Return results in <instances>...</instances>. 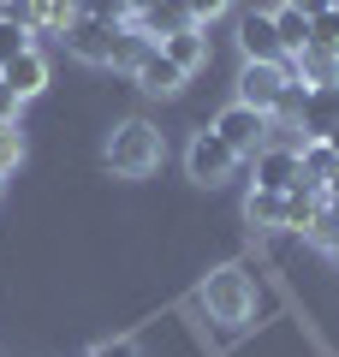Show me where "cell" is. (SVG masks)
<instances>
[{
    "label": "cell",
    "instance_id": "27",
    "mask_svg": "<svg viewBox=\"0 0 339 357\" xmlns=\"http://www.w3.org/2000/svg\"><path fill=\"white\" fill-rule=\"evenodd\" d=\"M286 6H298L303 18H315V13H327V6H333V0H286Z\"/></svg>",
    "mask_w": 339,
    "mask_h": 357
},
{
    "label": "cell",
    "instance_id": "19",
    "mask_svg": "<svg viewBox=\"0 0 339 357\" xmlns=\"http://www.w3.org/2000/svg\"><path fill=\"white\" fill-rule=\"evenodd\" d=\"M298 167H303V185H315V191H322L327 178H333L339 155L327 149V143H303V149H298Z\"/></svg>",
    "mask_w": 339,
    "mask_h": 357
},
{
    "label": "cell",
    "instance_id": "5",
    "mask_svg": "<svg viewBox=\"0 0 339 357\" xmlns=\"http://www.w3.org/2000/svg\"><path fill=\"white\" fill-rule=\"evenodd\" d=\"M286 84H292V60H280V66L244 60V72H239V102L256 107V114H274V107H280V89H286Z\"/></svg>",
    "mask_w": 339,
    "mask_h": 357
},
{
    "label": "cell",
    "instance_id": "28",
    "mask_svg": "<svg viewBox=\"0 0 339 357\" xmlns=\"http://www.w3.org/2000/svg\"><path fill=\"white\" fill-rule=\"evenodd\" d=\"M322 143H327V149H333V155H339V126H333V131H327V137H322Z\"/></svg>",
    "mask_w": 339,
    "mask_h": 357
},
{
    "label": "cell",
    "instance_id": "10",
    "mask_svg": "<svg viewBox=\"0 0 339 357\" xmlns=\"http://www.w3.org/2000/svg\"><path fill=\"white\" fill-rule=\"evenodd\" d=\"M0 84L13 89L18 102L42 96V89H48V54H42V48H24L18 60H6V66H0Z\"/></svg>",
    "mask_w": 339,
    "mask_h": 357
},
{
    "label": "cell",
    "instance_id": "14",
    "mask_svg": "<svg viewBox=\"0 0 339 357\" xmlns=\"http://www.w3.org/2000/svg\"><path fill=\"white\" fill-rule=\"evenodd\" d=\"M244 220H250L256 232H286V191H256L244 197Z\"/></svg>",
    "mask_w": 339,
    "mask_h": 357
},
{
    "label": "cell",
    "instance_id": "17",
    "mask_svg": "<svg viewBox=\"0 0 339 357\" xmlns=\"http://www.w3.org/2000/svg\"><path fill=\"white\" fill-rule=\"evenodd\" d=\"M155 48V42L149 36H143V30L137 24H126V30H119V36H113V72H137V66H143V54H149Z\"/></svg>",
    "mask_w": 339,
    "mask_h": 357
},
{
    "label": "cell",
    "instance_id": "9",
    "mask_svg": "<svg viewBox=\"0 0 339 357\" xmlns=\"http://www.w3.org/2000/svg\"><path fill=\"white\" fill-rule=\"evenodd\" d=\"M239 54H244V60H268V66L292 60V54L280 48L274 18H268V13H244V18H239Z\"/></svg>",
    "mask_w": 339,
    "mask_h": 357
},
{
    "label": "cell",
    "instance_id": "21",
    "mask_svg": "<svg viewBox=\"0 0 339 357\" xmlns=\"http://www.w3.org/2000/svg\"><path fill=\"white\" fill-rule=\"evenodd\" d=\"M77 13L96 18V24H137V13H131V0H77Z\"/></svg>",
    "mask_w": 339,
    "mask_h": 357
},
{
    "label": "cell",
    "instance_id": "8",
    "mask_svg": "<svg viewBox=\"0 0 339 357\" xmlns=\"http://www.w3.org/2000/svg\"><path fill=\"white\" fill-rule=\"evenodd\" d=\"M333 126H339V84H310V96H303V119H298L303 143H322Z\"/></svg>",
    "mask_w": 339,
    "mask_h": 357
},
{
    "label": "cell",
    "instance_id": "2",
    "mask_svg": "<svg viewBox=\"0 0 339 357\" xmlns=\"http://www.w3.org/2000/svg\"><path fill=\"white\" fill-rule=\"evenodd\" d=\"M202 310H209V321H220V328H244L256 310V286L250 274H244L239 262H226V268H209V280H202Z\"/></svg>",
    "mask_w": 339,
    "mask_h": 357
},
{
    "label": "cell",
    "instance_id": "26",
    "mask_svg": "<svg viewBox=\"0 0 339 357\" xmlns=\"http://www.w3.org/2000/svg\"><path fill=\"white\" fill-rule=\"evenodd\" d=\"M18 107H24V102H18V96H13V89H6V84H0V119H18Z\"/></svg>",
    "mask_w": 339,
    "mask_h": 357
},
{
    "label": "cell",
    "instance_id": "4",
    "mask_svg": "<svg viewBox=\"0 0 339 357\" xmlns=\"http://www.w3.org/2000/svg\"><path fill=\"white\" fill-rule=\"evenodd\" d=\"M239 167H244V161L226 149L214 131H197V137H190V149H185V173L197 178V185H209V191H214V185H226Z\"/></svg>",
    "mask_w": 339,
    "mask_h": 357
},
{
    "label": "cell",
    "instance_id": "22",
    "mask_svg": "<svg viewBox=\"0 0 339 357\" xmlns=\"http://www.w3.org/2000/svg\"><path fill=\"white\" fill-rule=\"evenodd\" d=\"M24 48H36V36H30V30L18 24V18H6V13H0V66H6V60H18Z\"/></svg>",
    "mask_w": 339,
    "mask_h": 357
},
{
    "label": "cell",
    "instance_id": "29",
    "mask_svg": "<svg viewBox=\"0 0 339 357\" xmlns=\"http://www.w3.org/2000/svg\"><path fill=\"white\" fill-rule=\"evenodd\" d=\"M149 6H155V0H131V13H149Z\"/></svg>",
    "mask_w": 339,
    "mask_h": 357
},
{
    "label": "cell",
    "instance_id": "31",
    "mask_svg": "<svg viewBox=\"0 0 339 357\" xmlns=\"http://www.w3.org/2000/svg\"><path fill=\"white\" fill-rule=\"evenodd\" d=\"M333 6H339V0H333Z\"/></svg>",
    "mask_w": 339,
    "mask_h": 357
},
{
    "label": "cell",
    "instance_id": "6",
    "mask_svg": "<svg viewBox=\"0 0 339 357\" xmlns=\"http://www.w3.org/2000/svg\"><path fill=\"white\" fill-rule=\"evenodd\" d=\"M119 30H126V24H119ZM119 30H113V24H96V18L77 13L72 24L60 30V48L72 54V60H84V66H107V60H113V36H119Z\"/></svg>",
    "mask_w": 339,
    "mask_h": 357
},
{
    "label": "cell",
    "instance_id": "3",
    "mask_svg": "<svg viewBox=\"0 0 339 357\" xmlns=\"http://www.w3.org/2000/svg\"><path fill=\"white\" fill-rule=\"evenodd\" d=\"M209 131H214V137H220L232 155H239V161H250V155L268 143V114H256V107L232 102V107H220V114H214Z\"/></svg>",
    "mask_w": 339,
    "mask_h": 357
},
{
    "label": "cell",
    "instance_id": "16",
    "mask_svg": "<svg viewBox=\"0 0 339 357\" xmlns=\"http://www.w3.org/2000/svg\"><path fill=\"white\" fill-rule=\"evenodd\" d=\"M268 18H274V36H280V48H286V54H303V48H310V18H303L298 6H286V0H280Z\"/></svg>",
    "mask_w": 339,
    "mask_h": 357
},
{
    "label": "cell",
    "instance_id": "12",
    "mask_svg": "<svg viewBox=\"0 0 339 357\" xmlns=\"http://www.w3.org/2000/svg\"><path fill=\"white\" fill-rule=\"evenodd\" d=\"M155 48L167 54V60L179 66V72H202V66H209V36H202V24H190V30H179V36H161L155 42Z\"/></svg>",
    "mask_w": 339,
    "mask_h": 357
},
{
    "label": "cell",
    "instance_id": "23",
    "mask_svg": "<svg viewBox=\"0 0 339 357\" xmlns=\"http://www.w3.org/2000/svg\"><path fill=\"white\" fill-rule=\"evenodd\" d=\"M18 161H24V131H18V119H0V178Z\"/></svg>",
    "mask_w": 339,
    "mask_h": 357
},
{
    "label": "cell",
    "instance_id": "15",
    "mask_svg": "<svg viewBox=\"0 0 339 357\" xmlns=\"http://www.w3.org/2000/svg\"><path fill=\"white\" fill-rule=\"evenodd\" d=\"M292 77H298V84H339V54L310 42L303 54H292Z\"/></svg>",
    "mask_w": 339,
    "mask_h": 357
},
{
    "label": "cell",
    "instance_id": "13",
    "mask_svg": "<svg viewBox=\"0 0 339 357\" xmlns=\"http://www.w3.org/2000/svg\"><path fill=\"white\" fill-rule=\"evenodd\" d=\"M197 18H190V6L185 0H155L149 13H137V30L149 42H161V36H179V30H190Z\"/></svg>",
    "mask_w": 339,
    "mask_h": 357
},
{
    "label": "cell",
    "instance_id": "20",
    "mask_svg": "<svg viewBox=\"0 0 339 357\" xmlns=\"http://www.w3.org/2000/svg\"><path fill=\"white\" fill-rule=\"evenodd\" d=\"M315 208H322V191L298 178V185L286 191V232H303V227H310V215H315Z\"/></svg>",
    "mask_w": 339,
    "mask_h": 357
},
{
    "label": "cell",
    "instance_id": "24",
    "mask_svg": "<svg viewBox=\"0 0 339 357\" xmlns=\"http://www.w3.org/2000/svg\"><path fill=\"white\" fill-rule=\"evenodd\" d=\"M185 6H190V18H197V24H209V18L226 13V0H185Z\"/></svg>",
    "mask_w": 339,
    "mask_h": 357
},
{
    "label": "cell",
    "instance_id": "25",
    "mask_svg": "<svg viewBox=\"0 0 339 357\" xmlns=\"http://www.w3.org/2000/svg\"><path fill=\"white\" fill-rule=\"evenodd\" d=\"M89 357H143V351H137V345H131V340H107V345H96V351H89Z\"/></svg>",
    "mask_w": 339,
    "mask_h": 357
},
{
    "label": "cell",
    "instance_id": "1",
    "mask_svg": "<svg viewBox=\"0 0 339 357\" xmlns=\"http://www.w3.org/2000/svg\"><path fill=\"white\" fill-rule=\"evenodd\" d=\"M161 126H149V119H126V126H113L107 149H101V161H107L113 178H149L155 167H161Z\"/></svg>",
    "mask_w": 339,
    "mask_h": 357
},
{
    "label": "cell",
    "instance_id": "11",
    "mask_svg": "<svg viewBox=\"0 0 339 357\" xmlns=\"http://www.w3.org/2000/svg\"><path fill=\"white\" fill-rule=\"evenodd\" d=\"M131 77H137V89H143V96H179V89H185V72H179V66L167 60L161 48H149V54H143V66H137Z\"/></svg>",
    "mask_w": 339,
    "mask_h": 357
},
{
    "label": "cell",
    "instance_id": "18",
    "mask_svg": "<svg viewBox=\"0 0 339 357\" xmlns=\"http://www.w3.org/2000/svg\"><path fill=\"white\" fill-rule=\"evenodd\" d=\"M303 238H310L315 250H327V256L339 262V208H333V203H322V208L310 215V227H303Z\"/></svg>",
    "mask_w": 339,
    "mask_h": 357
},
{
    "label": "cell",
    "instance_id": "30",
    "mask_svg": "<svg viewBox=\"0 0 339 357\" xmlns=\"http://www.w3.org/2000/svg\"><path fill=\"white\" fill-rule=\"evenodd\" d=\"M0 6H6V0H0Z\"/></svg>",
    "mask_w": 339,
    "mask_h": 357
},
{
    "label": "cell",
    "instance_id": "7",
    "mask_svg": "<svg viewBox=\"0 0 339 357\" xmlns=\"http://www.w3.org/2000/svg\"><path fill=\"white\" fill-rule=\"evenodd\" d=\"M250 173H256V191H292L303 178V167H298V149L292 143H262L250 155Z\"/></svg>",
    "mask_w": 339,
    "mask_h": 357
}]
</instances>
